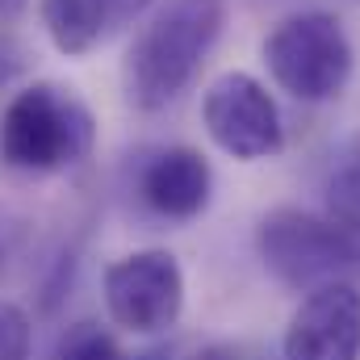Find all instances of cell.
I'll use <instances>...</instances> for the list:
<instances>
[{
  "label": "cell",
  "instance_id": "obj_6",
  "mask_svg": "<svg viewBox=\"0 0 360 360\" xmlns=\"http://www.w3.org/2000/svg\"><path fill=\"white\" fill-rule=\"evenodd\" d=\"M201 126L235 160H269L285 147L281 109L269 89L248 72H226L205 89Z\"/></svg>",
  "mask_w": 360,
  "mask_h": 360
},
{
  "label": "cell",
  "instance_id": "obj_8",
  "mask_svg": "<svg viewBox=\"0 0 360 360\" xmlns=\"http://www.w3.org/2000/svg\"><path fill=\"white\" fill-rule=\"evenodd\" d=\"M143 201L160 214V218H197L210 205V164L201 151L193 147H168L160 151L147 168H143Z\"/></svg>",
  "mask_w": 360,
  "mask_h": 360
},
{
  "label": "cell",
  "instance_id": "obj_2",
  "mask_svg": "<svg viewBox=\"0 0 360 360\" xmlns=\"http://www.w3.org/2000/svg\"><path fill=\"white\" fill-rule=\"evenodd\" d=\"M92 151V113L59 84L17 92L0 113V160L21 172H59Z\"/></svg>",
  "mask_w": 360,
  "mask_h": 360
},
{
  "label": "cell",
  "instance_id": "obj_9",
  "mask_svg": "<svg viewBox=\"0 0 360 360\" xmlns=\"http://www.w3.org/2000/svg\"><path fill=\"white\" fill-rule=\"evenodd\" d=\"M151 0H42V25L63 55H89L92 46L139 17Z\"/></svg>",
  "mask_w": 360,
  "mask_h": 360
},
{
  "label": "cell",
  "instance_id": "obj_5",
  "mask_svg": "<svg viewBox=\"0 0 360 360\" xmlns=\"http://www.w3.org/2000/svg\"><path fill=\"white\" fill-rule=\"evenodd\" d=\"M105 310L134 335L168 331L184 310V272L172 252H134L105 269Z\"/></svg>",
  "mask_w": 360,
  "mask_h": 360
},
{
  "label": "cell",
  "instance_id": "obj_14",
  "mask_svg": "<svg viewBox=\"0 0 360 360\" xmlns=\"http://www.w3.org/2000/svg\"><path fill=\"white\" fill-rule=\"evenodd\" d=\"M30 0H0V21H8V17H17L21 8H25Z\"/></svg>",
  "mask_w": 360,
  "mask_h": 360
},
{
  "label": "cell",
  "instance_id": "obj_7",
  "mask_svg": "<svg viewBox=\"0 0 360 360\" xmlns=\"http://www.w3.org/2000/svg\"><path fill=\"white\" fill-rule=\"evenodd\" d=\"M285 360H360L356 281H335L302 297L285 327Z\"/></svg>",
  "mask_w": 360,
  "mask_h": 360
},
{
  "label": "cell",
  "instance_id": "obj_3",
  "mask_svg": "<svg viewBox=\"0 0 360 360\" xmlns=\"http://www.w3.org/2000/svg\"><path fill=\"white\" fill-rule=\"evenodd\" d=\"M256 248L264 269L297 293L360 276V239L335 218H319L306 210L285 205L264 214L256 226Z\"/></svg>",
  "mask_w": 360,
  "mask_h": 360
},
{
  "label": "cell",
  "instance_id": "obj_13",
  "mask_svg": "<svg viewBox=\"0 0 360 360\" xmlns=\"http://www.w3.org/2000/svg\"><path fill=\"white\" fill-rule=\"evenodd\" d=\"M193 360H239V352H235V348H222V344H214V348L197 352Z\"/></svg>",
  "mask_w": 360,
  "mask_h": 360
},
{
  "label": "cell",
  "instance_id": "obj_1",
  "mask_svg": "<svg viewBox=\"0 0 360 360\" xmlns=\"http://www.w3.org/2000/svg\"><path fill=\"white\" fill-rule=\"evenodd\" d=\"M226 21L222 0H168L151 25L130 42L126 55V101L143 113L164 109L188 89Z\"/></svg>",
  "mask_w": 360,
  "mask_h": 360
},
{
  "label": "cell",
  "instance_id": "obj_12",
  "mask_svg": "<svg viewBox=\"0 0 360 360\" xmlns=\"http://www.w3.org/2000/svg\"><path fill=\"white\" fill-rule=\"evenodd\" d=\"M0 360H30V319L13 302H0Z\"/></svg>",
  "mask_w": 360,
  "mask_h": 360
},
{
  "label": "cell",
  "instance_id": "obj_4",
  "mask_svg": "<svg viewBox=\"0 0 360 360\" xmlns=\"http://www.w3.org/2000/svg\"><path fill=\"white\" fill-rule=\"evenodd\" d=\"M352 42L331 13H293L264 38V68L297 101H331L352 76Z\"/></svg>",
  "mask_w": 360,
  "mask_h": 360
},
{
  "label": "cell",
  "instance_id": "obj_10",
  "mask_svg": "<svg viewBox=\"0 0 360 360\" xmlns=\"http://www.w3.org/2000/svg\"><path fill=\"white\" fill-rule=\"evenodd\" d=\"M327 205H331V218L360 239V143L327 184Z\"/></svg>",
  "mask_w": 360,
  "mask_h": 360
},
{
  "label": "cell",
  "instance_id": "obj_11",
  "mask_svg": "<svg viewBox=\"0 0 360 360\" xmlns=\"http://www.w3.org/2000/svg\"><path fill=\"white\" fill-rule=\"evenodd\" d=\"M55 360H126L122 348L113 344V335L96 323H76L68 327V335L59 340Z\"/></svg>",
  "mask_w": 360,
  "mask_h": 360
}]
</instances>
